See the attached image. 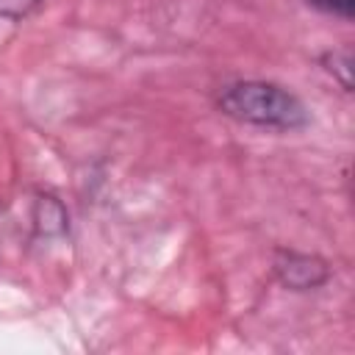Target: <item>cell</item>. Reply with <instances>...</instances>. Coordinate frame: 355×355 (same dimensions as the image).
Here are the masks:
<instances>
[{
    "instance_id": "1",
    "label": "cell",
    "mask_w": 355,
    "mask_h": 355,
    "mask_svg": "<svg viewBox=\"0 0 355 355\" xmlns=\"http://www.w3.org/2000/svg\"><path fill=\"white\" fill-rule=\"evenodd\" d=\"M219 111L258 128L297 130L308 125V111L297 94L269 80H239L222 89Z\"/></svg>"
},
{
    "instance_id": "2",
    "label": "cell",
    "mask_w": 355,
    "mask_h": 355,
    "mask_svg": "<svg viewBox=\"0 0 355 355\" xmlns=\"http://www.w3.org/2000/svg\"><path fill=\"white\" fill-rule=\"evenodd\" d=\"M275 272L280 277L283 286L294 288V291H308L316 288L327 280V263L316 255H305V252H283L280 261L275 263Z\"/></svg>"
},
{
    "instance_id": "3",
    "label": "cell",
    "mask_w": 355,
    "mask_h": 355,
    "mask_svg": "<svg viewBox=\"0 0 355 355\" xmlns=\"http://www.w3.org/2000/svg\"><path fill=\"white\" fill-rule=\"evenodd\" d=\"M39 3L42 0H0V17H6V19H22Z\"/></svg>"
},
{
    "instance_id": "4",
    "label": "cell",
    "mask_w": 355,
    "mask_h": 355,
    "mask_svg": "<svg viewBox=\"0 0 355 355\" xmlns=\"http://www.w3.org/2000/svg\"><path fill=\"white\" fill-rule=\"evenodd\" d=\"M308 3L316 6V8L333 11L338 17H352V11H355V0H308Z\"/></svg>"
}]
</instances>
